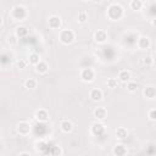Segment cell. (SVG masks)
<instances>
[{
  "mask_svg": "<svg viewBox=\"0 0 156 156\" xmlns=\"http://www.w3.org/2000/svg\"><path fill=\"white\" fill-rule=\"evenodd\" d=\"M34 117L35 119H38L39 122H46L49 119V113L46 110H38L35 113H34Z\"/></svg>",
  "mask_w": 156,
  "mask_h": 156,
  "instance_id": "8992f818",
  "label": "cell"
},
{
  "mask_svg": "<svg viewBox=\"0 0 156 156\" xmlns=\"http://www.w3.org/2000/svg\"><path fill=\"white\" fill-rule=\"evenodd\" d=\"M61 26V18L58 16H51L49 18V27L52 29H57Z\"/></svg>",
  "mask_w": 156,
  "mask_h": 156,
  "instance_id": "52a82bcc",
  "label": "cell"
},
{
  "mask_svg": "<svg viewBox=\"0 0 156 156\" xmlns=\"http://www.w3.org/2000/svg\"><path fill=\"white\" fill-rule=\"evenodd\" d=\"M138 46L140 49H143V50L144 49H147L150 46V39L147 37H140L138 39Z\"/></svg>",
  "mask_w": 156,
  "mask_h": 156,
  "instance_id": "30bf717a",
  "label": "cell"
},
{
  "mask_svg": "<svg viewBox=\"0 0 156 156\" xmlns=\"http://www.w3.org/2000/svg\"><path fill=\"white\" fill-rule=\"evenodd\" d=\"M72 122L71 121H68V119H65V121H62L61 122V130L63 132V133H68V132H71L72 130Z\"/></svg>",
  "mask_w": 156,
  "mask_h": 156,
  "instance_id": "5bb4252c",
  "label": "cell"
},
{
  "mask_svg": "<svg viewBox=\"0 0 156 156\" xmlns=\"http://www.w3.org/2000/svg\"><path fill=\"white\" fill-rule=\"evenodd\" d=\"M95 1H96V2H101L102 0H95Z\"/></svg>",
  "mask_w": 156,
  "mask_h": 156,
  "instance_id": "1f68e13d",
  "label": "cell"
},
{
  "mask_svg": "<svg viewBox=\"0 0 156 156\" xmlns=\"http://www.w3.org/2000/svg\"><path fill=\"white\" fill-rule=\"evenodd\" d=\"M127 88H128V90H129V91H135V90H136V88H138V85H136V83H134V82H128Z\"/></svg>",
  "mask_w": 156,
  "mask_h": 156,
  "instance_id": "484cf974",
  "label": "cell"
},
{
  "mask_svg": "<svg viewBox=\"0 0 156 156\" xmlns=\"http://www.w3.org/2000/svg\"><path fill=\"white\" fill-rule=\"evenodd\" d=\"M104 124H101V123H99V122H96V123H94L93 126H91V133L94 134V135H101L102 133H104Z\"/></svg>",
  "mask_w": 156,
  "mask_h": 156,
  "instance_id": "ba28073f",
  "label": "cell"
},
{
  "mask_svg": "<svg viewBox=\"0 0 156 156\" xmlns=\"http://www.w3.org/2000/svg\"><path fill=\"white\" fill-rule=\"evenodd\" d=\"M7 41H9L10 45H16V44H17V35H16V34H15V35H10Z\"/></svg>",
  "mask_w": 156,
  "mask_h": 156,
  "instance_id": "4316f807",
  "label": "cell"
},
{
  "mask_svg": "<svg viewBox=\"0 0 156 156\" xmlns=\"http://www.w3.org/2000/svg\"><path fill=\"white\" fill-rule=\"evenodd\" d=\"M106 83H107V87L111 88V89H115V88H117V85H118L117 79H115V78H110V79H107Z\"/></svg>",
  "mask_w": 156,
  "mask_h": 156,
  "instance_id": "cb8c5ba5",
  "label": "cell"
},
{
  "mask_svg": "<svg viewBox=\"0 0 156 156\" xmlns=\"http://www.w3.org/2000/svg\"><path fill=\"white\" fill-rule=\"evenodd\" d=\"M118 78H119V80H121L122 83H128V82H129V79H130V73H129L128 71L123 69V71H121V72H119Z\"/></svg>",
  "mask_w": 156,
  "mask_h": 156,
  "instance_id": "9a60e30c",
  "label": "cell"
},
{
  "mask_svg": "<svg viewBox=\"0 0 156 156\" xmlns=\"http://www.w3.org/2000/svg\"><path fill=\"white\" fill-rule=\"evenodd\" d=\"M87 20H88V15H87V12H85L84 10L79 11V13H78V22H80V23H84Z\"/></svg>",
  "mask_w": 156,
  "mask_h": 156,
  "instance_id": "603a6c76",
  "label": "cell"
},
{
  "mask_svg": "<svg viewBox=\"0 0 156 156\" xmlns=\"http://www.w3.org/2000/svg\"><path fill=\"white\" fill-rule=\"evenodd\" d=\"M107 16L110 20H119L123 16V9L118 4H113L107 10Z\"/></svg>",
  "mask_w": 156,
  "mask_h": 156,
  "instance_id": "6da1fadb",
  "label": "cell"
},
{
  "mask_svg": "<svg viewBox=\"0 0 156 156\" xmlns=\"http://www.w3.org/2000/svg\"><path fill=\"white\" fill-rule=\"evenodd\" d=\"M143 7V2L141 0H132L130 1V9L136 11V10H140Z\"/></svg>",
  "mask_w": 156,
  "mask_h": 156,
  "instance_id": "ffe728a7",
  "label": "cell"
},
{
  "mask_svg": "<svg viewBox=\"0 0 156 156\" xmlns=\"http://www.w3.org/2000/svg\"><path fill=\"white\" fill-rule=\"evenodd\" d=\"M15 34L17 35V38H23L28 34V29L26 27H18V28H16Z\"/></svg>",
  "mask_w": 156,
  "mask_h": 156,
  "instance_id": "e0dca14e",
  "label": "cell"
},
{
  "mask_svg": "<svg viewBox=\"0 0 156 156\" xmlns=\"http://www.w3.org/2000/svg\"><path fill=\"white\" fill-rule=\"evenodd\" d=\"M51 154H52V155H60V154H62V151H61V149H60L58 146H52Z\"/></svg>",
  "mask_w": 156,
  "mask_h": 156,
  "instance_id": "f546056e",
  "label": "cell"
},
{
  "mask_svg": "<svg viewBox=\"0 0 156 156\" xmlns=\"http://www.w3.org/2000/svg\"><path fill=\"white\" fill-rule=\"evenodd\" d=\"M89 95H90V99L93 101H100L102 99V91L100 89H93Z\"/></svg>",
  "mask_w": 156,
  "mask_h": 156,
  "instance_id": "8fae6325",
  "label": "cell"
},
{
  "mask_svg": "<svg viewBox=\"0 0 156 156\" xmlns=\"http://www.w3.org/2000/svg\"><path fill=\"white\" fill-rule=\"evenodd\" d=\"M84 1H89V0H84Z\"/></svg>",
  "mask_w": 156,
  "mask_h": 156,
  "instance_id": "d6a6232c",
  "label": "cell"
},
{
  "mask_svg": "<svg viewBox=\"0 0 156 156\" xmlns=\"http://www.w3.org/2000/svg\"><path fill=\"white\" fill-rule=\"evenodd\" d=\"M48 69H49V67H48V63H46V62L39 61V62L35 65V71H37L38 73H46Z\"/></svg>",
  "mask_w": 156,
  "mask_h": 156,
  "instance_id": "4fadbf2b",
  "label": "cell"
},
{
  "mask_svg": "<svg viewBox=\"0 0 156 156\" xmlns=\"http://www.w3.org/2000/svg\"><path fill=\"white\" fill-rule=\"evenodd\" d=\"M144 65L151 66V65H152V57H151V56H146V57L144 58Z\"/></svg>",
  "mask_w": 156,
  "mask_h": 156,
  "instance_id": "f1b7e54d",
  "label": "cell"
},
{
  "mask_svg": "<svg viewBox=\"0 0 156 156\" xmlns=\"http://www.w3.org/2000/svg\"><path fill=\"white\" fill-rule=\"evenodd\" d=\"M27 65H28V60H26V58H20V60L17 61V67L21 68V69L26 68Z\"/></svg>",
  "mask_w": 156,
  "mask_h": 156,
  "instance_id": "d4e9b609",
  "label": "cell"
},
{
  "mask_svg": "<svg viewBox=\"0 0 156 156\" xmlns=\"http://www.w3.org/2000/svg\"><path fill=\"white\" fill-rule=\"evenodd\" d=\"M113 154L115 155H126L127 154V149L123 145H116L113 149Z\"/></svg>",
  "mask_w": 156,
  "mask_h": 156,
  "instance_id": "d6986e66",
  "label": "cell"
},
{
  "mask_svg": "<svg viewBox=\"0 0 156 156\" xmlns=\"http://www.w3.org/2000/svg\"><path fill=\"white\" fill-rule=\"evenodd\" d=\"M24 87L28 88V89H34L37 87V80L33 79V78H28L26 82H24Z\"/></svg>",
  "mask_w": 156,
  "mask_h": 156,
  "instance_id": "7402d4cb",
  "label": "cell"
},
{
  "mask_svg": "<svg viewBox=\"0 0 156 156\" xmlns=\"http://www.w3.org/2000/svg\"><path fill=\"white\" fill-rule=\"evenodd\" d=\"M156 95V90L154 87H147L144 89V96L147 98V99H154Z\"/></svg>",
  "mask_w": 156,
  "mask_h": 156,
  "instance_id": "2e32d148",
  "label": "cell"
},
{
  "mask_svg": "<svg viewBox=\"0 0 156 156\" xmlns=\"http://www.w3.org/2000/svg\"><path fill=\"white\" fill-rule=\"evenodd\" d=\"M12 16H13V18H16V20H23V18H26V16H27L26 9H24L23 6H16V7H13V10H12Z\"/></svg>",
  "mask_w": 156,
  "mask_h": 156,
  "instance_id": "3957f363",
  "label": "cell"
},
{
  "mask_svg": "<svg viewBox=\"0 0 156 156\" xmlns=\"http://www.w3.org/2000/svg\"><path fill=\"white\" fill-rule=\"evenodd\" d=\"M39 61H40V56H39V54L33 52V54L29 55V60H28V62H29L30 65H34V66H35Z\"/></svg>",
  "mask_w": 156,
  "mask_h": 156,
  "instance_id": "ac0fdd59",
  "label": "cell"
},
{
  "mask_svg": "<svg viewBox=\"0 0 156 156\" xmlns=\"http://www.w3.org/2000/svg\"><path fill=\"white\" fill-rule=\"evenodd\" d=\"M94 37H95V40L98 43H104L107 39V34H106L105 30H98V32H95V35Z\"/></svg>",
  "mask_w": 156,
  "mask_h": 156,
  "instance_id": "7c38bea8",
  "label": "cell"
},
{
  "mask_svg": "<svg viewBox=\"0 0 156 156\" xmlns=\"http://www.w3.org/2000/svg\"><path fill=\"white\" fill-rule=\"evenodd\" d=\"M1 23H2V17L0 16V26H1Z\"/></svg>",
  "mask_w": 156,
  "mask_h": 156,
  "instance_id": "4dcf8cb0",
  "label": "cell"
},
{
  "mask_svg": "<svg viewBox=\"0 0 156 156\" xmlns=\"http://www.w3.org/2000/svg\"><path fill=\"white\" fill-rule=\"evenodd\" d=\"M17 132L20 134H22V135L29 134V132H30V124L28 122H20V124L17 127Z\"/></svg>",
  "mask_w": 156,
  "mask_h": 156,
  "instance_id": "5b68a950",
  "label": "cell"
},
{
  "mask_svg": "<svg viewBox=\"0 0 156 156\" xmlns=\"http://www.w3.org/2000/svg\"><path fill=\"white\" fill-rule=\"evenodd\" d=\"M95 77V73L91 68H84L82 72H80V78L83 82H91Z\"/></svg>",
  "mask_w": 156,
  "mask_h": 156,
  "instance_id": "277c9868",
  "label": "cell"
},
{
  "mask_svg": "<svg viewBox=\"0 0 156 156\" xmlns=\"http://www.w3.org/2000/svg\"><path fill=\"white\" fill-rule=\"evenodd\" d=\"M149 118H150L151 121H155V119H156V110H155V108L150 110V112H149Z\"/></svg>",
  "mask_w": 156,
  "mask_h": 156,
  "instance_id": "83f0119b",
  "label": "cell"
},
{
  "mask_svg": "<svg viewBox=\"0 0 156 156\" xmlns=\"http://www.w3.org/2000/svg\"><path fill=\"white\" fill-rule=\"evenodd\" d=\"M116 135H117L118 139H124V138H127L128 132H127L126 128H118V129L116 130Z\"/></svg>",
  "mask_w": 156,
  "mask_h": 156,
  "instance_id": "44dd1931",
  "label": "cell"
},
{
  "mask_svg": "<svg viewBox=\"0 0 156 156\" xmlns=\"http://www.w3.org/2000/svg\"><path fill=\"white\" fill-rule=\"evenodd\" d=\"M106 115H107V112H106V108H104V107H96L94 110V116L98 119H105Z\"/></svg>",
  "mask_w": 156,
  "mask_h": 156,
  "instance_id": "9c48e42d",
  "label": "cell"
},
{
  "mask_svg": "<svg viewBox=\"0 0 156 156\" xmlns=\"http://www.w3.org/2000/svg\"><path fill=\"white\" fill-rule=\"evenodd\" d=\"M73 39H74V33L72 30H69V29H65V30H62L60 33V41L62 44H65V45L71 44L73 41Z\"/></svg>",
  "mask_w": 156,
  "mask_h": 156,
  "instance_id": "7a4b0ae2",
  "label": "cell"
}]
</instances>
